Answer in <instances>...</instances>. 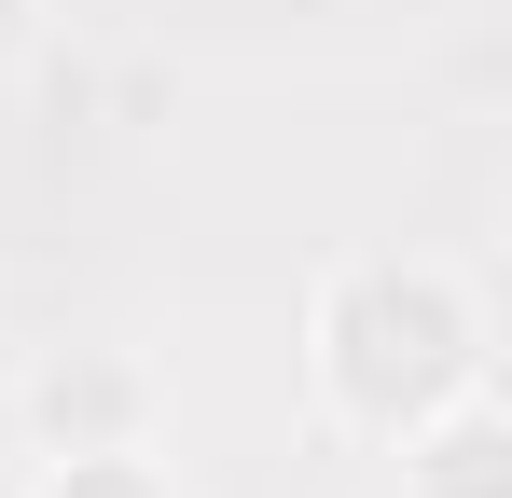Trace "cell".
Instances as JSON below:
<instances>
[{"instance_id":"obj_1","label":"cell","mask_w":512,"mask_h":498,"mask_svg":"<svg viewBox=\"0 0 512 498\" xmlns=\"http://www.w3.org/2000/svg\"><path fill=\"white\" fill-rule=\"evenodd\" d=\"M499 374V319L485 277L443 249H346L305 291V402L346 443H402L416 415H443L457 388Z\"/></svg>"},{"instance_id":"obj_2","label":"cell","mask_w":512,"mask_h":498,"mask_svg":"<svg viewBox=\"0 0 512 498\" xmlns=\"http://www.w3.org/2000/svg\"><path fill=\"white\" fill-rule=\"evenodd\" d=\"M14 429H28V457L153 443V429H167V374H153L139 346H56V360H28V388H14Z\"/></svg>"},{"instance_id":"obj_3","label":"cell","mask_w":512,"mask_h":498,"mask_svg":"<svg viewBox=\"0 0 512 498\" xmlns=\"http://www.w3.org/2000/svg\"><path fill=\"white\" fill-rule=\"evenodd\" d=\"M388 457H402V498H512V402H499V374L457 388L443 415H416Z\"/></svg>"},{"instance_id":"obj_4","label":"cell","mask_w":512,"mask_h":498,"mask_svg":"<svg viewBox=\"0 0 512 498\" xmlns=\"http://www.w3.org/2000/svg\"><path fill=\"white\" fill-rule=\"evenodd\" d=\"M28 498H180L167 443H84V457H28Z\"/></svg>"}]
</instances>
